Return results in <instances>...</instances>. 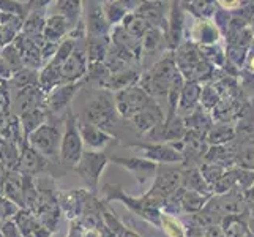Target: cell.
<instances>
[{"mask_svg":"<svg viewBox=\"0 0 254 237\" xmlns=\"http://www.w3.org/2000/svg\"><path fill=\"white\" fill-rule=\"evenodd\" d=\"M117 2H119L122 6H124L128 13H131V11H136V10H137V6L141 5L142 0H117Z\"/></svg>","mask_w":254,"mask_h":237,"instance_id":"bcb514c9","label":"cell"},{"mask_svg":"<svg viewBox=\"0 0 254 237\" xmlns=\"http://www.w3.org/2000/svg\"><path fill=\"white\" fill-rule=\"evenodd\" d=\"M60 124H64V119L57 122L45 120L27 136V144L45 158H48L49 161L59 160L60 141H62V130L59 127Z\"/></svg>","mask_w":254,"mask_h":237,"instance_id":"277c9868","label":"cell"},{"mask_svg":"<svg viewBox=\"0 0 254 237\" xmlns=\"http://www.w3.org/2000/svg\"><path fill=\"white\" fill-rule=\"evenodd\" d=\"M134 149L142 152L144 158L158 164H171V163H183V155L177 152L168 143H148V144H134Z\"/></svg>","mask_w":254,"mask_h":237,"instance_id":"4fadbf2b","label":"cell"},{"mask_svg":"<svg viewBox=\"0 0 254 237\" xmlns=\"http://www.w3.org/2000/svg\"><path fill=\"white\" fill-rule=\"evenodd\" d=\"M235 163H237L240 168L254 171V139L243 141L239 146L237 152H235Z\"/></svg>","mask_w":254,"mask_h":237,"instance_id":"8d00e7d4","label":"cell"},{"mask_svg":"<svg viewBox=\"0 0 254 237\" xmlns=\"http://www.w3.org/2000/svg\"><path fill=\"white\" fill-rule=\"evenodd\" d=\"M0 237H3V236H2V233H0Z\"/></svg>","mask_w":254,"mask_h":237,"instance_id":"db71d44e","label":"cell"},{"mask_svg":"<svg viewBox=\"0 0 254 237\" xmlns=\"http://www.w3.org/2000/svg\"><path fill=\"white\" fill-rule=\"evenodd\" d=\"M226 169H227V168H224V166H221V164H215V163H205V164H200V166H199V171H200V174H202L204 180L208 183V187H210V188H212L213 183L224 174Z\"/></svg>","mask_w":254,"mask_h":237,"instance_id":"b9f144b4","label":"cell"},{"mask_svg":"<svg viewBox=\"0 0 254 237\" xmlns=\"http://www.w3.org/2000/svg\"><path fill=\"white\" fill-rule=\"evenodd\" d=\"M220 6H223L224 10H235V8H239L242 0H216Z\"/></svg>","mask_w":254,"mask_h":237,"instance_id":"c3c4849f","label":"cell"},{"mask_svg":"<svg viewBox=\"0 0 254 237\" xmlns=\"http://www.w3.org/2000/svg\"><path fill=\"white\" fill-rule=\"evenodd\" d=\"M114 101H116L119 116L125 120L131 119L137 112H141L147 106H150L152 103H155L153 96L148 95L139 84H133L122 90H117L114 95Z\"/></svg>","mask_w":254,"mask_h":237,"instance_id":"8992f818","label":"cell"},{"mask_svg":"<svg viewBox=\"0 0 254 237\" xmlns=\"http://www.w3.org/2000/svg\"><path fill=\"white\" fill-rule=\"evenodd\" d=\"M84 152V143L77 127V114L68 108L64 117V131H62V141H60V152L59 161L65 168L73 169L74 164L79 161V158Z\"/></svg>","mask_w":254,"mask_h":237,"instance_id":"3957f363","label":"cell"},{"mask_svg":"<svg viewBox=\"0 0 254 237\" xmlns=\"http://www.w3.org/2000/svg\"><path fill=\"white\" fill-rule=\"evenodd\" d=\"M122 237H141V236H139V234H136L134 231H129V230H127V231L124 233V236H122Z\"/></svg>","mask_w":254,"mask_h":237,"instance_id":"f907efd6","label":"cell"},{"mask_svg":"<svg viewBox=\"0 0 254 237\" xmlns=\"http://www.w3.org/2000/svg\"><path fill=\"white\" fill-rule=\"evenodd\" d=\"M111 48V35L108 37H93V35H85V51L89 65L103 64L106 59Z\"/></svg>","mask_w":254,"mask_h":237,"instance_id":"7402d4cb","label":"cell"},{"mask_svg":"<svg viewBox=\"0 0 254 237\" xmlns=\"http://www.w3.org/2000/svg\"><path fill=\"white\" fill-rule=\"evenodd\" d=\"M38 198H40V193H38V187H37V182H35L33 175L29 174H24V182H22V209H27V210H35L38 204Z\"/></svg>","mask_w":254,"mask_h":237,"instance_id":"836d02e7","label":"cell"},{"mask_svg":"<svg viewBox=\"0 0 254 237\" xmlns=\"http://www.w3.org/2000/svg\"><path fill=\"white\" fill-rule=\"evenodd\" d=\"M109 157L103 151H84L73 171L79 175L87 190L96 193L103 171L106 169Z\"/></svg>","mask_w":254,"mask_h":237,"instance_id":"5b68a950","label":"cell"},{"mask_svg":"<svg viewBox=\"0 0 254 237\" xmlns=\"http://www.w3.org/2000/svg\"><path fill=\"white\" fill-rule=\"evenodd\" d=\"M248 218H247V233L248 237H254V212H248Z\"/></svg>","mask_w":254,"mask_h":237,"instance_id":"681fc988","label":"cell"},{"mask_svg":"<svg viewBox=\"0 0 254 237\" xmlns=\"http://www.w3.org/2000/svg\"><path fill=\"white\" fill-rule=\"evenodd\" d=\"M182 187L187 190H194L199 193H204V195H213L212 188H210L208 183L204 180L199 168H194V166L182 169Z\"/></svg>","mask_w":254,"mask_h":237,"instance_id":"83f0119b","label":"cell"},{"mask_svg":"<svg viewBox=\"0 0 254 237\" xmlns=\"http://www.w3.org/2000/svg\"><path fill=\"white\" fill-rule=\"evenodd\" d=\"M92 195H95V193L85 188L71 190V191L64 193V195H60L59 206H60V210H62V215H65L69 222L77 220V218L84 214L87 203H89Z\"/></svg>","mask_w":254,"mask_h":237,"instance_id":"7c38bea8","label":"cell"},{"mask_svg":"<svg viewBox=\"0 0 254 237\" xmlns=\"http://www.w3.org/2000/svg\"><path fill=\"white\" fill-rule=\"evenodd\" d=\"M54 2H56L54 13L64 16L71 24L73 29L82 21V10H84L82 0H54Z\"/></svg>","mask_w":254,"mask_h":237,"instance_id":"d4e9b609","label":"cell"},{"mask_svg":"<svg viewBox=\"0 0 254 237\" xmlns=\"http://www.w3.org/2000/svg\"><path fill=\"white\" fill-rule=\"evenodd\" d=\"M0 233H2L3 237H24L13 218H8V220H3L0 223Z\"/></svg>","mask_w":254,"mask_h":237,"instance_id":"f6af8a7d","label":"cell"},{"mask_svg":"<svg viewBox=\"0 0 254 237\" xmlns=\"http://www.w3.org/2000/svg\"><path fill=\"white\" fill-rule=\"evenodd\" d=\"M103 195L106 203H112V201H119L124 206L128 207L129 212H133L134 215L141 217L142 220L152 223L153 226L160 228V215H161V209L158 204H155L153 201L142 195L141 198H134L129 196L124 191L120 185L117 183H106L103 187Z\"/></svg>","mask_w":254,"mask_h":237,"instance_id":"7a4b0ae2","label":"cell"},{"mask_svg":"<svg viewBox=\"0 0 254 237\" xmlns=\"http://www.w3.org/2000/svg\"><path fill=\"white\" fill-rule=\"evenodd\" d=\"M120 24H122V27L125 29V32L136 40H141L142 35L147 32V29L150 27L144 17L141 14H137L136 11L127 13Z\"/></svg>","mask_w":254,"mask_h":237,"instance_id":"d6a6232c","label":"cell"},{"mask_svg":"<svg viewBox=\"0 0 254 237\" xmlns=\"http://www.w3.org/2000/svg\"><path fill=\"white\" fill-rule=\"evenodd\" d=\"M251 33H254V16L251 17Z\"/></svg>","mask_w":254,"mask_h":237,"instance_id":"f5cc1de1","label":"cell"},{"mask_svg":"<svg viewBox=\"0 0 254 237\" xmlns=\"http://www.w3.org/2000/svg\"><path fill=\"white\" fill-rule=\"evenodd\" d=\"M160 230H163L169 237H187L185 225L175 215L166 214L161 210L160 215Z\"/></svg>","mask_w":254,"mask_h":237,"instance_id":"e575fe53","label":"cell"},{"mask_svg":"<svg viewBox=\"0 0 254 237\" xmlns=\"http://www.w3.org/2000/svg\"><path fill=\"white\" fill-rule=\"evenodd\" d=\"M187 8L191 10L192 14L199 16L200 19H207V17L215 14V3L213 0H191L187 3Z\"/></svg>","mask_w":254,"mask_h":237,"instance_id":"ab89813d","label":"cell"},{"mask_svg":"<svg viewBox=\"0 0 254 237\" xmlns=\"http://www.w3.org/2000/svg\"><path fill=\"white\" fill-rule=\"evenodd\" d=\"M224 237H248L247 217L245 215H227L220 223Z\"/></svg>","mask_w":254,"mask_h":237,"instance_id":"4dcf8cb0","label":"cell"},{"mask_svg":"<svg viewBox=\"0 0 254 237\" xmlns=\"http://www.w3.org/2000/svg\"><path fill=\"white\" fill-rule=\"evenodd\" d=\"M199 101L200 106H204L205 109H212L220 101V95H218V90H215L213 87H205L204 90H200Z\"/></svg>","mask_w":254,"mask_h":237,"instance_id":"ee69618b","label":"cell"},{"mask_svg":"<svg viewBox=\"0 0 254 237\" xmlns=\"http://www.w3.org/2000/svg\"><path fill=\"white\" fill-rule=\"evenodd\" d=\"M191 37L194 41H199L200 45H215L220 33H218V27L207 21L199 19L191 29Z\"/></svg>","mask_w":254,"mask_h":237,"instance_id":"f546056e","label":"cell"},{"mask_svg":"<svg viewBox=\"0 0 254 237\" xmlns=\"http://www.w3.org/2000/svg\"><path fill=\"white\" fill-rule=\"evenodd\" d=\"M112 161L117 163L120 166H124L128 171L133 172V175L137 179L141 188L147 190L148 185H152L155 174H156V168H158V163L147 160V158H139V157H112Z\"/></svg>","mask_w":254,"mask_h":237,"instance_id":"30bf717a","label":"cell"},{"mask_svg":"<svg viewBox=\"0 0 254 237\" xmlns=\"http://www.w3.org/2000/svg\"><path fill=\"white\" fill-rule=\"evenodd\" d=\"M77 127H79L84 147H87L89 151H104L116 139L109 131L96 127L93 124H89L85 120H81L79 117H77Z\"/></svg>","mask_w":254,"mask_h":237,"instance_id":"5bb4252c","label":"cell"},{"mask_svg":"<svg viewBox=\"0 0 254 237\" xmlns=\"http://www.w3.org/2000/svg\"><path fill=\"white\" fill-rule=\"evenodd\" d=\"M0 11L21 16L22 19H25V16L29 14V8L27 3L19 2V0H0Z\"/></svg>","mask_w":254,"mask_h":237,"instance_id":"7bdbcfd3","label":"cell"},{"mask_svg":"<svg viewBox=\"0 0 254 237\" xmlns=\"http://www.w3.org/2000/svg\"><path fill=\"white\" fill-rule=\"evenodd\" d=\"M48 117H49V112L46 108H32V109L22 111L21 116L17 119H19V124H21L25 139H27V136L32 133V131L38 125H41Z\"/></svg>","mask_w":254,"mask_h":237,"instance_id":"4316f807","label":"cell"},{"mask_svg":"<svg viewBox=\"0 0 254 237\" xmlns=\"http://www.w3.org/2000/svg\"><path fill=\"white\" fill-rule=\"evenodd\" d=\"M49 164V160L45 158L41 154H38L35 149H32L27 143H24V146L21 147L19 152V158H17L16 168L22 174H29V175H37L40 172H43Z\"/></svg>","mask_w":254,"mask_h":237,"instance_id":"9a60e30c","label":"cell"},{"mask_svg":"<svg viewBox=\"0 0 254 237\" xmlns=\"http://www.w3.org/2000/svg\"><path fill=\"white\" fill-rule=\"evenodd\" d=\"M87 70H89V59H87L85 51V38H81L77 40L74 49L66 57L62 65V70H60V73H62V84L82 81L87 76Z\"/></svg>","mask_w":254,"mask_h":237,"instance_id":"ba28073f","label":"cell"},{"mask_svg":"<svg viewBox=\"0 0 254 237\" xmlns=\"http://www.w3.org/2000/svg\"><path fill=\"white\" fill-rule=\"evenodd\" d=\"M104 14H106V19L109 22L111 27H114V25H117L122 22V19L125 17V14L128 13L124 6H122L117 0H104Z\"/></svg>","mask_w":254,"mask_h":237,"instance_id":"74e56055","label":"cell"},{"mask_svg":"<svg viewBox=\"0 0 254 237\" xmlns=\"http://www.w3.org/2000/svg\"><path fill=\"white\" fill-rule=\"evenodd\" d=\"M85 84V79L76 82H66L54 87L46 95V109L51 116H62V112H66V109L71 106V101L82 89Z\"/></svg>","mask_w":254,"mask_h":237,"instance_id":"9c48e42d","label":"cell"},{"mask_svg":"<svg viewBox=\"0 0 254 237\" xmlns=\"http://www.w3.org/2000/svg\"><path fill=\"white\" fill-rule=\"evenodd\" d=\"M46 10H30L29 14L25 16L24 24H22V35L29 38H35L43 35V29H45L46 22Z\"/></svg>","mask_w":254,"mask_h":237,"instance_id":"f1b7e54d","label":"cell"},{"mask_svg":"<svg viewBox=\"0 0 254 237\" xmlns=\"http://www.w3.org/2000/svg\"><path fill=\"white\" fill-rule=\"evenodd\" d=\"M200 85L197 81H185L183 89L180 92L179 106H177V116L187 117L197 108L199 96H200Z\"/></svg>","mask_w":254,"mask_h":237,"instance_id":"ffe728a7","label":"cell"},{"mask_svg":"<svg viewBox=\"0 0 254 237\" xmlns=\"http://www.w3.org/2000/svg\"><path fill=\"white\" fill-rule=\"evenodd\" d=\"M22 24L24 19L21 16L0 11V32H2L3 45H10L14 41V38L22 32Z\"/></svg>","mask_w":254,"mask_h":237,"instance_id":"484cf974","label":"cell"},{"mask_svg":"<svg viewBox=\"0 0 254 237\" xmlns=\"http://www.w3.org/2000/svg\"><path fill=\"white\" fill-rule=\"evenodd\" d=\"M234 187H235V171L226 169L221 177L212 185V193L213 195H223V193L231 191Z\"/></svg>","mask_w":254,"mask_h":237,"instance_id":"60d3db41","label":"cell"},{"mask_svg":"<svg viewBox=\"0 0 254 237\" xmlns=\"http://www.w3.org/2000/svg\"><path fill=\"white\" fill-rule=\"evenodd\" d=\"M128 122L133 128L137 131V133L141 135H147L148 131L153 130L155 127H158L160 124L164 122V117H163V111L161 108L158 106V103H152L150 106H147L145 109H142L141 112H137L136 116H133L131 119H128Z\"/></svg>","mask_w":254,"mask_h":237,"instance_id":"2e32d148","label":"cell"},{"mask_svg":"<svg viewBox=\"0 0 254 237\" xmlns=\"http://www.w3.org/2000/svg\"><path fill=\"white\" fill-rule=\"evenodd\" d=\"M0 56H2V59L8 64V67L11 68L13 73L19 72V70L24 68L22 57H21L19 51H17V48L13 45V43H10V45H5L2 48V51H0Z\"/></svg>","mask_w":254,"mask_h":237,"instance_id":"f35d334b","label":"cell"},{"mask_svg":"<svg viewBox=\"0 0 254 237\" xmlns=\"http://www.w3.org/2000/svg\"><path fill=\"white\" fill-rule=\"evenodd\" d=\"M208 206H212L221 217L227 215H248L247 203H245L243 193L237 188L223 193V195H212L208 201Z\"/></svg>","mask_w":254,"mask_h":237,"instance_id":"8fae6325","label":"cell"},{"mask_svg":"<svg viewBox=\"0 0 254 237\" xmlns=\"http://www.w3.org/2000/svg\"><path fill=\"white\" fill-rule=\"evenodd\" d=\"M234 138H235V130L232 127L212 125V128L205 133V143H208L210 146H221L232 141Z\"/></svg>","mask_w":254,"mask_h":237,"instance_id":"d590c367","label":"cell"},{"mask_svg":"<svg viewBox=\"0 0 254 237\" xmlns=\"http://www.w3.org/2000/svg\"><path fill=\"white\" fill-rule=\"evenodd\" d=\"M248 67H250V70L254 73V54L250 57V60H248Z\"/></svg>","mask_w":254,"mask_h":237,"instance_id":"816d5d0a","label":"cell"},{"mask_svg":"<svg viewBox=\"0 0 254 237\" xmlns=\"http://www.w3.org/2000/svg\"><path fill=\"white\" fill-rule=\"evenodd\" d=\"M210 198H212V195H204V193L185 188V191H183V195H182V201H180L182 212H187V214L199 212V210L207 204V201Z\"/></svg>","mask_w":254,"mask_h":237,"instance_id":"1f68e13d","label":"cell"},{"mask_svg":"<svg viewBox=\"0 0 254 237\" xmlns=\"http://www.w3.org/2000/svg\"><path fill=\"white\" fill-rule=\"evenodd\" d=\"M11 76H13L11 68L8 67V64L2 59V56H0V78H2V79H8V78H11Z\"/></svg>","mask_w":254,"mask_h":237,"instance_id":"7dc6e473","label":"cell"},{"mask_svg":"<svg viewBox=\"0 0 254 237\" xmlns=\"http://www.w3.org/2000/svg\"><path fill=\"white\" fill-rule=\"evenodd\" d=\"M22 182H24V174L17 169H8L5 179L2 180V190L6 199L13 201L14 204L22 206Z\"/></svg>","mask_w":254,"mask_h":237,"instance_id":"603a6c76","label":"cell"},{"mask_svg":"<svg viewBox=\"0 0 254 237\" xmlns=\"http://www.w3.org/2000/svg\"><path fill=\"white\" fill-rule=\"evenodd\" d=\"M179 187H182V169L169 168V166H166V164H158L153 183L144 195L150 198L153 203L158 204L161 209L164 199Z\"/></svg>","mask_w":254,"mask_h":237,"instance_id":"52a82bcc","label":"cell"},{"mask_svg":"<svg viewBox=\"0 0 254 237\" xmlns=\"http://www.w3.org/2000/svg\"><path fill=\"white\" fill-rule=\"evenodd\" d=\"M13 45L17 48V51H19V54L22 57V62H24V67L37 70V72L43 67L41 51H40L38 43L35 41L33 38H29V37H25V35L19 33L14 38Z\"/></svg>","mask_w":254,"mask_h":237,"instance_id":"e0dca14e","label":"cell"},{"mask_svg":"<svg viewBox=\"0 0 254 237\" xmlns=\"http://www.w3.org/2000/svg\"><path fill=\"white\" fill-rule=\"evenodd\" d=\"M164 41V32L160 27H148L141 38V60L145 57H152V54L163 49Z\"/></svg>","mask_w":254,"mask_h":237,"instance_id":"cb8c5ba5","label":"cell"},{"mask_svg":"<svg viewBox=\"0 0 254 237\" xmlns=\"http://www.w3.org/2000/svg\"><path fill=\"white\" fill-rule=\"evenodd\" d=\"M183 29H185V22H183L182 3L180 0H174L171 6V17L168 21V30H166V41H168L169 51H175L180 46Z\"/></svg>","mask_w":254,"mask_h":237,"instance_id":"ac0fdd59","label":"cell"},{"mask_svg":"<svg viewBox=\"0 0 254 237\" xmlns=\"http://www.w3.org/2000/svg\"><path fill=\"white\" fill-rule=\"evenodd\" d=\"M13 220L16 222L24 237H51V233L40 223L38 217L32 210L21 207L14 214Z\"/></svg>","mask_w":254,"mask_h":237,"instance_id":"d6986e66","label":"cell"},{"mask_svg":"<svg viewBox=\"0 0 254 237\" xmlns=\"http://www.w3.org/2000/svg\"><path fill=\"white\" fill-rule=\"evenodd\" d=\"M71 24H69L64 16L57 13H52L51 16L46 17L45 29H43V37L48 41L52 43H60L71 30Z\"/></svg>","mask_w":254,"mask_h":237,"instance_id":"44dd1931","label":"cell"},{"mask_svg":"<svg viewBox=\"0 0 254 237\" xmlns=\"http://www.w3.org/2000/svg\"><path fill=\"white\" fill-rule=\"evenodd\" d=\"M77 117L111 133V130L117 125V120L120 117L116 108V101H114V93L108 89L98 87L89 95V98L84 103L82 112L77 114Z\"/></svg>","mask_w":254,"mask_h":237,"instance_id":"6da1fadb","label":"cell"}]
</instances>
